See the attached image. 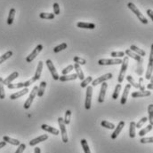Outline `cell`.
Wrapping results in <instances>:
<instances>
[{"label":"cell","mask_w":153,"mask_h":153,"mask_svg":"<svg viewBox=\"0 0 153 153\" xmlns=\"http://www.w3.org/2000/svg\"><path fill=\"white\" fill-rule=\"evenodd\" d=\"M127 7L136 15V17L138 18V19L143 23V24H148V20H147V19L143 16V14L140 12V10L133 4V3H131V2H129L128 4H127Z\"/></svg>","instance_id":"cell-1"},{"label":"cell","mask_w":153,"mask_h":153,"mask_svg":"<svg viewBox=\"0 0 153 153\" xmlns=\"http://www.w3.org/2000/svg\"><path fill=\"white\" fill-rule=\"evenodd\" d=\"M128 63H129V57H127V56L124 57V59H122V63H121L122 66H121V69H120L119 78H118L119 83H121L124 81V77L126 75V72H127V66H128Z\"/></svg>","instance_id":"cell-2"},{"label":"cell","mask_w":153,"mask_h":153,"mask_svg":"<svg viewBox=\"0 0 153 153\" xmlns=\"http://www.w3.org/2000/svg\"><path fill=\"white\" fill-rule=\"evenodd\" d=\"M58 123L60 126V130H61V140L64 144H67L69 142V138H68V134H67V130H66V125L63 121L62 118H58Z\"/></svg>","instance_id":"cell-3"},{"label":"cell","mask_w":153,"mask_h":153,"mask_svg":"<svg viewBox=\"0 0 153 153\" xmlns=\"http://www.w3.org/2000/svg\"><path fill=\"white\" fill-rule=\"evenodd\" d=\"M37 89H38V87H37V86H35V87L33 88V89L31 90V92H30V94H29V98H28L27 101L24 103V105H23L24 109H26V110L29 109V107L31 106V105H32V103H33L34 98H35L36 96H37Z\"/></svg>","instance_id":"cell-4"},{"label":"cell","mask_w":153,"mask_h":153,"mask_svg":"<svg viewBox=\"0 0 153 153\" xmlns=\"http://www.w3.org/2000/svg\"><path fill=\"white\" fill-rule=\"evenodd\" d=\"M153 72V44L152 45V50L150 53V58H149V64H148V68L145 74V78L147 80H150L152 77Z\"/></svg>","instance_id":"cell-5"},{"label":"cell","mask_w":153,"mask_h":153,"mask_svg":"<svg viewBox=\"0 0 153 153\" xmlns=\"http://www.w3.org/2000/svg\"><path fill=\"white\" fill-rule=\"evenodd\" d=\"M43 50V45L42 44H38V45H37V47L32 51V52L26 58V61L28 62V63H31L37 56H38V54L40 53V51Z\"/></svg>","instance_id":"cell-6"},{"label":"cell","mask_w":153,"mask_h":153,"mask_svg":"<svg viewBox=\"0 0 153 153\" xmlns=\"http://www.w3.org/2000/svg\"><path fill=\"white\" fill-rule=\"evenodd\" d=\"M122 63L121 58H112V59H108V58H102L98 61V64L100 66H111V65H119Z\"/></svg>","instance_id":"cell-7"},{"label":"cell","mask_w":153,"mask_h":153,"mask_svg":"<svg viewBox=\"0 0 153 153\" xmlns=\"http://www.w3.org/2000/svg\"><path fill=\"white\" fill-rule=\"evenodd\" d=\"M45 65H46L47 68L49 69V71H50V73H51V74H52V76H53V80H55V81L59 80V77H60V76H59V74H58L56 69H55V66H54L53 61H52L51 59H47V60L45 61Z\"/></svg>","instance_id":"cell-8"},{"label":"cell","mask_w":153,"mask_h":153,"mask_svg":"<svg viewBox=\"0 0 153 153\" xmlns=\"http://www.w3.org/2000/svg\"><path fill=\"white\" fill-rule=\"evenodd\" d=\"M92 95H93V87L88 86L86 89V103L85 107L86 110H90L91 104H92Z\"/></svg>","instance_id":"cell-9"},{"label":"cell","mask_w":153,"mask_h":153,"mask_svg":"<svg viewBox=\"0 0 153 153\" xmlns=\"http://www.w3.org/2000/svg\"><path fill=\"white\" fill-rule=\"evenodd\" d=\"M112 78V74L111 73H108V74H105L103 75H102L101 77H98L97 79H95L94 81H92V87H94V86H97L98 84H101L104 82H106L107 80H110Z\"/></svg>","instance_id":"cell-10"},{"label":"cell","mask_w":153,"mask_h":153,"mask_svg":"<svg viewBox=\"0 0 153 153\" xmlns=\"http://www.w3.org/2000/svg\"><path fill=\"white\" fill-rule=\"evenodd\" d=\"M101 90H100V94H99V97H98V102L100 104L104 102V98H105V95H106V90L108 88V84L104 82L102 83H101Z\"/></svg>","instance_id":"cell-11"},{"label":"cell","mask_w":153,"mask_h":153,"mask_svg":"<svg viewBox=\"0 0 153 153\" xmlns=\"http://www.w3.org/2000/svg\"><path fill=\"white\" fill-rule=\"evenodd\" d=\"M124 127H125V122H124V121H120V122L119 123L118 127L114 128L115 130H114V132H113L112 135H111V139L115 140V139L119 136V135L120 134V132L122 131V129L124 128Z\"/></svg>","instance_id":"cell-12"},{"label":"cell","mask_w":153,"mask_h":153,"mask_svg":"<svg viewBox=\"0 0 153 153\" xmlns=\"http://www.w3.org/2000/svg\"><path fill=\"white\" fill-rule=\"evenodd\" d=\"M28 92H29L28 88H23L21 90L17 91V92H15V93L12 94V95L10 96V99H12V100H15V99H17V98H20V97H21L22 96L26 95Z\"/></svg>","instance_id":"cell-13"},{"label":"cell","mask_w":153,"mask_h":153,"mask_svg":"<svg viewBox=\"0 0 153 153\" xmlns=\"http://www.w3.org/2000/svg\"><path fill=\"white\" fill-rule=\"evenodd\" d=\"M130 89H131V85H130V84H127V86H126L125 89H124L123 95H122V97H121V100H120V104H121V105H124L127 103V97H128V94H129Z\"/></svg>","instance_id":"cell-14"},{"label":"cell","mask_w":153,"mask_h":153,"mask_svg":"<svg viewBox=\"0 0 153 153\" xmlns=\"http://www.w3.org/2000/svg\"><path fill=\"white\" fill-rule=\"evenodd\" d=\"M152 95V92L149 90H144V91H135L131 94L132 97L134 98H138V97H149Z\"/></svg>","instance_id":"cell-15"},{"label":"cell","mask_w":153,"mask_h":153,"mask_svg":"<svg viewBox=\"0 0 153 153\" xmlns=\"http://www.w3.org/2000/svg\"><path fill=\"white\" fill-rule=\"evenodd\" d=\"M47 139H48V136H47V135H42V136H38V137H37V138L31 140V141L29 142V145H30V146H35V145H37V144L42 143V142H44V141H45V140H47Z\"/></svg>","instance_id":"cell-16"},{"label":"cell","mask_w":153,"mask_h":153,"mask_svg":"<svg viewBox=\"0 0 153 153\" xmlns=\"http://www.w3.org/2000/svg\"><path fill=\"white\" fill-rule=\"evenodd\" d=\"M41 128H42L43 130L48 132V133H51V134L54 135V136H58V135L60 134V131H59L58 129H56V128H53V127H50V126H48V125H46V124H43V125L41 126Z\"/></svg>","instance_id":"cell-17"},{"label":"cell","mask_w":153,"mask_h":153,"mask_svg":"<svg viewBox=\"0 0 153 153\" xmlns=\"http://www.w3.org/2000/svg\"><path fill=\"white\" fill-rule=\"evenodd\" d=\"M18 76H19V73L18 72H13L12 74H11L7 78H5L4 80H3V83H4V85H8V84H10V83H12V82L13 81V80H15L16 78H18Z\"/></svg>","instance_id":"cell-18"},{"label":"cell","mask_w":153,"mask_h":153,"mask_svg":"<svg viewBox=\"0 0 153 153\" xmlns=\"http://www.w3.org/2000/svg\"><path fill=\"white\" fill-rule=\"evenodd\" d=\"M77 27L80 28H86V29H94L95 28V24L94 23H87V22H78Z\"/></svg>","instance_id":"cell-19"},{"label":"cell","mask_w":153,"mask_h":153,"mask_svg":"<svg viewBox=\"0 0 153 153\" xmlns=\"http://www.w3.org/2000/svg\"><path fill=\"white\" fill-rule=\"evenodd\" d=\"M73 66H74V68H75V70H76V74L78 75V78L80 81H83V80L85 79V75H84V73H83V71H82V69H81V67H80V65L75 63Z\"/></svg>","instance_id":"cell-20"},{"label":"cell","mask_w":153,"mask_h":153,"mask_svg":"<svg viewBox=\"0 0 153 153\" xmlns=\"http://www.w3.org/2000/svg\"><path fill=\"white\" fill-rule=\"evenodd\" d=\"M125 52V54H127V57H130V58H134L135 60H136L137 62H139V61H141V60H143L142 59V57L141 56H139V55H137L136 53H135V52H133L131 50H127L126 51H124Z\"/></svg>","instance_id":"cell-21"},{"label":"cell","mask_w":153,"mask_h":153,"mask_svg":"<svg viewBox=\"0 0 153 153\" xmlns=\"http://www.w3.org/2000/svg\"><path fill=\"white\" fill-rule=\"evenodd\" d=\"M78 78V75L76 74H66V75H62L61 77H59V80L61 82H69V81H73L76 80Z\"/></svg>","instance_id":"cell-22"},{"label":"cell","mask_w":153,"mask_h":153,"mask_svg":"<svg viewBox=\"0 0 153 153\" xmlns=\"http://www.w3.org/2000/svg\"><path fill=\"white\" fill-rule=\"evenodd\" d=\"M3 140H4L6 144L8 143V144H12V145H14V146H19L20 144L19 140L11 138V137H9V136H4L3 137Z\"/></svg>","instance_id":"cell-23"},{"label":"cell","mask_w":153,"mask_h":153,"mask_svg":"<svg viewBox=\"0 0 153 153\" xmlns=\"http://www.w3.org/2000/svg\"><path fill=\"white\" fill-rule=\"evenodd\" d=\"M129 50H131L133 52L136 53L137 55H139V56H141V57H143V56H145V55H146V52H145L143 50H142V49L138 48V47H137V46H135V45H131Z\"/></svg>","instance_id":"cell-24"},{"label":"cell","mask_w":153,"mask_h":153,"mask_svg":"<svg viewBox=\"0 0 153 153\" xmlns=\"http://www.w3.org/2000/svg\"><path fill=\"white\" fill-rule=\"evenodd\" d=\"M45 87H46V82H40V85H39V87H38V89H37V96L38 97H41L44 95Z\"/></svg>","instance_id":"cell-25"},{"label":"cell","mask_w":153,"mask_h":153,"mask_svg":"<svg viewBox=\"0 0 153 153\" xmlns=\"http://www.w3.org/2000/svg\"><path fill=\"white\" fill-rule=\"evenodd\" d=\"M135 121H132L130 122V126H129V136L131 138H135V135H136V132H135Z\"/></svg>","instance_id":"cell-26"},{"label":"cell","mask_w":153,"mask_h":153,"mask_svg":"<svg viewBox=\"0 0 153 153\" xmlns=\"http://www.w3.org/2000/svg\"><path fill=\"white\" fill-rule=\"evenodd\" d=\"M15 9L14 8H12L9 12V15H8V18H7V24L8 25H12V22H13V19H14V16H15Z\"/></svg>","instance_id":"cell-27"},{"label":"cell","mask_w":153,"mask_h":153,"mask_svg":"<svg viewBox=\"0 0 153 153\" xmlns=\"http://www.w3.org/2000/svg\"><path fill=\"white\" fill-rule=\"evenodd\" d=\"M121 89H122V86H121V84H120V83H119V84H117V85H116L115 89H114V92H113V94H112V98H113L114 100H116V99L119 97V92H120Z\"/></svg>","instance_id":"cell-28"},{"label":"cell","mask_w":153,"mask_h":153,"mask_svg":"<svg viewBox=\"0 0 153 153\" xmlns=\"http://www.w3.org/2000/svg\"><path fill=\"white\" fill-rule=\"evenodd\" d=\"M39 17L44 19H54V14L50 13V12H41L39 14Z\"/></svg>","instance_id":"cell-29"},{"label":"cell","mask_w":153,"mask_h":153,"mask_svg":"<svg viewBox=\"0 0 153 153\" xmlns=\"http://www.w3.org/2000/svg\"><path fill=\"white\" fill-rule=\"evenodd\" d=\"M12 56V51H9L5 52L4 54H3L2 56H0V64H2L3 62H4L8 58H10Z\"/></svg>","instance_id":"cell-30"},{"label":"cell","mask_w":153,"mask_h":153,"mask_svg":"<svg viewBox=\"0 0 153 153\" xmlns=\"http://www.w3.org/2000/svg\"><path fill=\"white\" fill-rule=\"evenodd\" d=\"M152 128H153V126L152 125H148L147 127H145L143 129H142L139 133H138V135L140 136H144L147 133H149L150 131H152Z\"/></svg>","instance_id":"cell-31"},{"label":"cell","mask_w":153,"mask_h":153,"mask_svg":"<svg viewBox=\"0 0 153 153\" xmlns=\"http://www.w3.org/2000/svg\"><path fill=\"white\" fill-rule=\"evenodd\" d=\"M101 125H102V127H103L105 128H108V129H114L116 128L113 123H111L107 121H102L101 122Z\"/></svg>","instance_id":"cell-32"},{"label":"cell","mask_w":153,"mask_h":153,"mask_svg":"<svg viewBox=\"0 0 153 153\" xmlns=\"http://www.w3.org/2000/svg\"><path fill=\"white\" fill-rule=\"evenodd\" d=\"M67 43H61L60 45H58V46H56V47H54V49H53V52H55V53H58V52H60V51H63V50H65V49H67Z\"/></svg>","instance_id":"cell-33"},{"label":"cell","mask_w":153,"mask_h":153,"mask_svg":"<svg viewBox=\"0 0 153 153\" xmlns=\"http://www.w3.org/2000/svg\"><path fill=\"white\" fill-rule=\"evenodd\" d=\"M92 81H93V77H92V76H88L87 78L84 79V80L81 82V83H80L81 88H86V87L88 86V84H89L90 82H92Z\"/></svg>","instance_id":"cell-34"},{"label":"cell","mask_w":153,"mask_h":153,"mask_svg":"<svg viewBox=\"0 0 153 153\" xmlns=\"http://www.w3.org/2000/svg\"><path fill=\"white\" fill-rule=\"evenodd\" d=\"M81 145H82V148L84 150V152L91 153L90 149H89V146H88V144H87V141L86 139H82L81 140Z\"/></svg>","instance_id":"cell-35"},{"label":"cell","mask_w":153,"mask_h":153,"mask_svg":"<svg viewBox=\"0 0 153 153\" xmlns=\"http://www.w3.org/2000/svg\"><path fill=\"white\" fill-rule=\"evenodd\" d=\"M148 113H149V121L151 125L153 126V105H150L148 106Z\"/></svg>","instance_id":"cell-36"},{"label":"cell","mask_w":153,"mask_h":153,"mask_svg":"<svg viewBox=\"0 0 153 153\" xmlns=\"http://www.w3.org/2000/svg\"><path fill=\"white\" fill-rule=\"evenodd\" d=\"M4 97H5V93L3 83V78L0 77V99H4Z\"/></svg>","instance_id":"cell-37"},{"label":"cell","mask_w":153,"mask_h":153,"mask_svg":"<svg viewBox=\"0 0 153 153\" xmlns=\"http://www.w3.org/2000/svg\"><path fill=\"white\" fill-rule=\"evenodd\" d=\"M70 117H71V112L70 110H67L65 113V118L63 119L65 125H69L70 123Z\"/></svg>","instance_id":"cell-38"},{"label":"cell","mask_w":153,"mask_h":153,"mask_svg":"<svg viewBox=\"0 0 153 153\" xmlns=\"http://www.w3.org/2000/svg\"><path fill=\"white\" fill-rule=\"evenodd\" d=\"M127 82H129V84H130L131 86L135 87V89H138V83L135 81V79H134L131 75L127 76Z\"/></svg>","instance_id":"cell-39"},{"label":"cell","mask_w":153,"mask_h":153,"mask_svg":"<svg viewBox=\"0 0 153 153\" xmlns=\"http://www.w3.org/2000/svg\"><path fill=\"white\" fill-rule=\"evenodd\" d=\"M125 55H126V54H125L124 51H112V52L111 53V56L113 57V58H123Z\"/></svg>","instance_id":"cell-40"},{"label":"cell","mask_w":153,"mask_h":153,"mask_svg":"<svg viewBox=\"0 0 153 153\" xmlns=\"http://www.w3.org/2000/svg\"><path fill=\"white\" fill-rule=\"evenodd\" d=\"M148 121V119H147V117H143L139 121H138V123H135V128H141L144 124H145V122Z\"/></svg>","instance_id":"cell-41"},{"label":"cell","mask_w":153,"mask_h":153,"mask_svg":"<svg viewBox=\"0 0 153 153\" xmlns=\"http://www.w3.org/2000/svg\"><path fill=\"white\" fill-rule=\"evenodd\" d=\"M73 60L75 63H77L78 65H86V59L83 58H80V57H74Z\"/></svg>","instance_id":"cell-42"},{"label":"cell","mask_w":153,"mask_h":153,"mask_svg":"<svg viewBox=\"0 0 153 153\" xmlns=\"http://www.w3.org/2000/svg\"><path fill=\"white\" fill-rule=\"evenodd\" d=\"M73 69H74L73 65H69L67 67H65V68L61 71V74H62V75H66V74H68L69 73H70Z\"/></svg>","instance_id":"cell-43"},{"label":"cell","mask_w":153,"mask_h":153,"mask_svg":"<svg viewBox=\"0 0 153 153\" xmlns=\"http://www.w3.org/2000/svg\"><path fill=\"white\" fill-rule=\"evenodd\" d=\"M53 14L54 15H58L60 14V5L58 3H54L53 5Z\"/></svg>","instance_id":"cell-44"},{"label":"cell","mask_w":153,"mask_h":153,"mask_svg":"<svg viewBox=\"0 0 153 153\" xmlns=\"http://www.w3.org/2000/svg\"><path fill=\"white\" fill-rule=\"evenodd\" d=\"M138 89H141V91H144L145 90V87H144V80L143 78H140L139 79V82H138Z\"/></svg>","instance_id":"cell-45"},{"label":"cell","mask_w":153,"mask_h":153,"mask_svg":"<svg viewBox=\"0 0 153 153\" xmlns=\"http://www.w3.org/2000/svg\"><path fill=\"white\" fill-rule=\"evenodd\" d=\"M141 144H152L153 138L152 137H143L140 140Z\"/></svg>","instance_id":"cell-46"},{"label":"cell","mask_w":153,"mask_h":153,"mask_svg":"<svg viewBox=\"0 0 153 153\" xmlns=\"http://www.w3.org/2000/svg\"><path fill=\"white\" fill-rule=\"evenodd\" d=\"M25 149H26V145L24 144H20V145H19V147H18L17 151L15 152V153H23Z\"/></svg>","instance_id":"cell-47"},{"label":"cell","mask_w":153,"mask_h":153,"mask_svg":"<svg viewBox=\"0 0 153 153\" xmlns=\"http://www.w3.org/2000/svg\"><path fill=\"white\" fill-rule=\"evenodd\" d=\"M142 63H143V60L139 61V64H138V66H137V70H136V73L139 75H142V74H143V65H142Z\"/></svg>","instance_id":"cell-48"},{"label":"cell","mask_w":153,"mask_h":153,"mask_svg":"<svg viewBox=\"0 0 153 153\" xmlns=\"http://www.w3.org/2000/svg\"><path fill=\"white\" fill-rule=\"evenodd\" d=\"M150 80H151V82L148 84L147 88H148V89H149V90H152V89H153V77H152Z\"/></svg>","instance_id":"cell-49"},{"label":"cell","mask_w":153,"mask_h":153,"mask_svg":"<svg viewBox=\"0 0 153 153\" xmlns=\"http://www.w3.org/2000/svg\"><path fill=\"white\" fill-rule=\"evenodd\" d=\"M147 13H148V15H149V17L152 19L153 20V12H152V9H148L147 10Z\"/></svg>","instance_id":"cell-50"},{"label":"cell","mask_w":153,"mask_h":153,"mask_svg":"<svg viewBox=\"0 0 153 153\" xmlns=\"http://www.w3.org/2000/svg\"><path fill=\"white\" fill-rule=\"evenodd\" d=\"M34 153H41V150L39 147H36L35 150H34Z\"/></svg>","instance_id":"cell-51"},{"label":"cell","mask_w":153,"mask_h":153,"mask_svg":"<svg viewBox=\"0 0 153 153\" xmlns=\"http://www.w3.org/2000/svg\"><path fill=\"white\" fill-rule=\"evenodd\" d=\"M5 145H6V143H5L4 141L0 142V149H1V148H3V147H4Z\"/></svg>","instance_id":"cell-52"}]
</instances>
